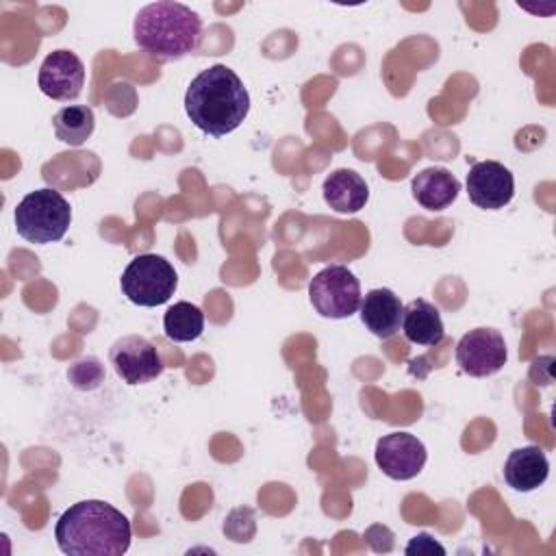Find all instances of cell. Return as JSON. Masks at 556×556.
<instances>
[{
  "label": "cell",
  "instance_id": "cell-20",
  "mask_svg": "<svg viewBox=\"0 0 556 556\" xmlns=\"http://www.w3.org/2000/svg\"><path fill=\"white\" fill-rule=\"evenodd\" d=\"M432 554V552H439V554H445V549L430 536V534H417L408 545H406V554Z\"/></svg>",
  "mask_w": 556,
  "mask_h": 556
},
{
  "label": "cell",
  "instance_id": "cell-17",
  "mask_svg": "<svg viewBox=\"0 0 556 556\" xmlns=\"http://www.w3.org/2000/svg\"><path fill=\"white\" fill-rule=\"evenodd\" d=\"M52 128H54V135L59 141H63L67 146H83L96 128L93 109L87 104L63 106L52 117Z\"/></svg>",
  "mask_w": 556,
  "mask_h": 556
},
{
  "label": "cell",
  "instance_id": "cell-16",
  "mask_svg": "<svg viewBox=\"0 0 556 556\" xmlns=\"http://www.w3.org/2000/svg\"><path fill=\"white\" fill-rule=\"evenodd\" d=\"M410 189H413V198L424 208L443 211L456 200L460 191V182L445 167H426L413 178Z\"/></svg>",
  "mask_w": 556,
  "mask_h": 556
},
{
  "label": "cell",
  "instance_id": "cell-15",
  "mask_svg": "<svg viewBox=\"0 0 556 556\" xmlns=\"http://www.w3.org/2000/svg\"><path fill=\"white\" fill-rule=\"evenodd\" d=\"M402 332L415 345H439L445 339L439 308L426 300H410L402 311Z\"/></svg>",
  "mask_w": 556,
  "mask_h": 556
},
{
  "label": "cell",
  "instance_id": "cell-12",
  "mask_svg": "<svg viewBox=\"0 0 556 556\" xmlns=\"http://www.w3.org/2000/svg\"><path fill=\"white\" fill-rule=\"evenodd\" d=\"M358 308H361V321L378 339L393 337L402 326L404 306H402L400 298L387 287L367 291L365 298L361 300Z\"/></svg>",
  "mask_w": 556,
  "mask_h": 556
},
{
  "label": "cell",
  "instance_id": "cell-9",
  "mask_svg": "<svg viewBox=\"0 0 556 556\" xmlns=\"http://www.w3.org/2000/svg\"><path fill=\"white\" fill-rule=\"evenodd\" d=\"M376 465L391 480L415 478L428 458L426 445L410 432H391L376 441Z\"/></svg>",
  "mask_w": 556,
  "mask_h": 556
},
{
  "label": "cell",
  "instance_id": "cell-5",
  "mask_svg": "<svg viewBox=\"0 0 556 556\" xmlns=\"http://www.w3.org/2000/svg\"><path fill=\"white\" fill-rule=\"evenodd\" d=\"M122 293L137 306H159L165 304L176 287L178 274L172 263L159 254L135 256L119 278Z\"/></svg>",
  "mask_w": 556,
  "mask_h": 556
},
{
  "label": "cell",
  "instance_id": "cell-11",
  "mask_svg": "<svg viewBox=\"0 0 556 556\" xmlns=\"http://www.w3.org/2000/svg\"><path fill=\"white\" fill-rule=\"evenodd\" d=\"M467 195L478 208L497 211L515 195V178L508 167L497 161H480L469 167Z\"/></svg>",
  "mask_w": 556,
  "mask_h": 556
},
{
  "label": "cell",
  "instance_id": "cell-7",
  "mask_svg": "<svg viewBox=\"0 0 556 556\" xmlns=\"http://www.w3.org/2000/svg\"><path fill=\"white\" fill-rule=\"evenodd\" d=\"M109 363L122 382L146 384L163 374V361L154 343L141 334H124L109 350Z\"/></svg>",
  "mask_w": 556,
  "mask_h": 556
},
{
  "label": "cell",
  "instance_id": "cell-13",
  "mask_svg": "<svg viewBox=\"0 0 556 556\" xmlns=\"http://www.w3.org/2000/svg\"><path fill=\"white\" fill-rule=\"evenodd\" d=\"M549 473V460L539 445L517 447L508 454L504 463V480L510 489L519 493H530L539 489Z\"/></svg>",
  "mask_w": 556,
  "mask_h": 556
},
{
  "label": "cell",
  "instance_id": "cell-18",
  "mask_svg": "<svg viewBox=\"0 0 556 556\" xmlns=\"http://www.w3.org/2000/svg\"><path fill=\"white\" fill-rule=\"evenodd\" d=\"M163 328L169 341H195L204 330V313L191 302H176L163 315Z\"/></svg>",
  "mask_w": 556,
  "mask_h": 556
},
{
  "label": "cell",
  "instance_id": "cell-3",
  "mask_svg": "<svg viewBox=\"0 0 556 556\" xmlns=\"http://www.w3.org/2000/svg\"><path fill=\"white\" fill-rule=\"evenodd\" d=\"M132 39L159 61H178L191 54L202 39V20L187 4L150 2L135 15Z\"/></svg>",
  "mask_w": 556,
  "mask_h": 556
},
{
  "label": "cell",
  "instance_id": "cell-10",
  "mask_svg": "<svg viewBox=\"0 0 556 556\" xmlns=\"http://www.w3.org/2000/svg\"><path fill=\"white\" fill-rule=\"evenodd\" d=\"M37 83L41 93H46L52 100H76L85 85V65L74 52L54 50L43 59Z\"/></svg>",
  "mask_w": 556,
  "mask_h": 556
},
{
  "label": "cell",
  "instance_id": "cell-2",
  "mask_svg": "<svg viewBox=\"0 0 556 556\" xmlns=\"http://www.w3.org/2000/svg\"><path fill=\"white\" fill-rule=\"evenodd\" d=\"M187 117L204 135L224 137L241 126L250 111V93L228 65L202 70L185 93Z\"/></svg>",
  "mask_w": 556,
  "mask_h": 556
},
{
  "label": "cell",
  "instance_id": "cell-1",
  "mask_svg": "<svg viewBox=\"0 0 556 556\" xmlns=\"http://www.w3.org/2000/svg\"><path fill=\"white\" fill-rule=\"evenodd\" d=\"M130 521L102 500L72 504L54 526V539L70 556H122L130 547Z\"/></svg>",
  "mask_w": 556,
  "mask_h": 556
},
{
  "label": "cell",
  "instance_id": "cell-6",
  "mask_svg": "<svg viewBox=\"0 0 556 556\" xmlns=\"http://www.w3.org/2000/svg\"><path fill=\"white\" fill-rule=\"evenodd\" d=\"M313 308L328 319H345L361 306V282L345 265H328L308 282Z\"/></svg>",
  "mask_w": 556,
  "mask_h": 556
},
{
  "label": "cell",
  "instance_id": "cell-19",
  "mask_svg": "<svg viewBox=\"0 0 556 556\" xmlns=\"http://www.w3.org/2000/svg\"><path fill=\"white\" fill-rule=\"evenodd\" d=\"M67 378L78 391H93L104 382V365L96 356H83L67 369Z\"/></svg>",
  "mask_w": 556,
  "mask_h": 556
},
{
  "label": "cell",
  "instance_id": "cell-14",
  "mask_svg": "<svg viewBox=\"0 0 556 556\" xmlns=\"http://www.w3.org/2000/svg\"><path fill=\"white\" fill-rule=\"evenodd\" d=\"M324 200L337 213H358L369 200V187L361 174L341 167L334 169L321 185Z\"/></svg>",
  "mask_w": 556,
  "mask_h": 556
},
{
  "label": "cell",
  "instance_id": "cell-8",
  "mask_svg": "<svg viewBox=\"0 0 556 556\" xmlns=\"http://www.w3.org/2000/svg\"><path fill=\"white\" fill-rule=\"evenodd\" d=\"M506 341L495 328H473L456 343V363L473 378L497 374L506 365Z\"/></svg>",
  "mask_w": 556,
  "mask_h": 556
},
{
  "label": "cell",
  "instance_id": "cell-4",
  "mask_svg": "<svg viewBox=\"0 0 556 556\" xmlns=\"http://www.w3.org/2000/svg\"><path fill=\"white\" fill-rule=\"evenodd\" d=\"M70 222V202L54 189L30 191L15 208L17 235L30 243H52L63 239Z\"/></svg>",
  "mask_w": 556,
  "mask_h": 556
}]
</instances>
